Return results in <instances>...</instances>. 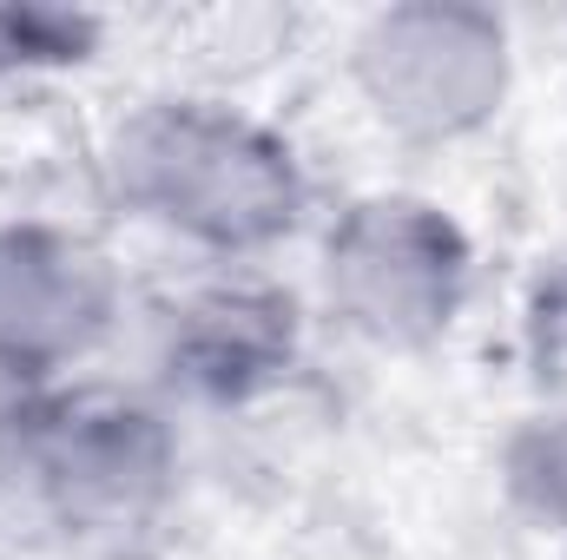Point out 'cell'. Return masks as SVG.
Returning <instances> with one entry per match:
<instances>
[{
  "label": "cell",
  "mask_w": 567,
  "mask_h": 560,
  "mask_svg": "<svg viewBox=\"0 0 567 560\" xmlns=\"http://www.w3.org/2000/svg\"><path fill=\"white\" fill-rule=\"evenodd\" d=\"M561 560H567V554H561Z\"/></svg>",
  "instance_id": "30bf717a"
},
{
  "label": "cell",
  "mask_w": 567,
  "mask_h": 560,
  "mask_svg": "<svg viewBox=\"0 0 567 560\" xmlns=\"http://www.w3.org/2000/svg\"><path fill=\"white\" fill-rule=\"evenodd\" d=\"M528 376L548 396V409H567V271L542 278L528 303Z\"/></svg>",
  "instance_id": "9c48e42d"
},
{
  "label": "cell",
  "mask_w": 567,
  "mask_h": 560,
  "mask_svg": "<svg viewBox=\"0 0 567 560\" xmlns=\"http://www.w3.org/2000/svg\"><path fill=\"white\" fill-rule=\"evenodd\" d=\"M100 165L126 218L205 251L212 265H258L310 218L297 145L231 100H145L113 126Z\"/></svg>",
  "instance_id": "6da1fadb"
},
{
  "label": "cell",
  "mask_w": 567,
  "mask_h": 560,
  "mask_svg": "<svg viewBox=\"0 0 567 560\" xmlns=\"http://www.w3.org/2000/svg\"><path fill=\"white\" fill-rule=\"evenodd\" d=\"M502 481L528 521L567 541V409H542L502 442Z\"/></svg>",
  "instance_id": "52a82bcc"
},
{
  "label": "cell",
  "mask_w": 567,
  "mask_h": 560,
  "mask_svg": "<svg viewBox=\"0 0 567 560\" xmlns=\"http://www.w3.org/2000/svg\"><path fill=\"white\" fill-rule=\"evenodd\" d=\"M172 416L106 383H60L13 403V488L80 548H133L178 501Z\"/></svg>",
  "instance_id": "7a4b0ae2"
},
{
  "label": "cell",
  "mask_w": 567,
  "mask_h": 560,
  "mask_svg": "<svg viewBox=\"0 0 567 560\" xmlns=\"http://www.w3.org/2000/svg\"><path fill=\"white\" fill-rule=\"evenodd\" d=\"M303 356L297 297L251 265H225L218 278L185 283L152 323L158 390L198 409H245L290 383Z\"/></svg>",
  "instance_id": "8992f818"
},
{
  "label": "cell",
  "mask_w": 567,
  "mask_h": 560,
  "mask_svg": "<svg viewBox=\"0 0 567 560\" xmlns=\"http://www.w3.org/2000/svg\"><path fill=\"white\" fill-rule=\"evenodd\" d=\"M323 310L370 350H435L475 290L468 231L423 191H363L323 225Z\"/></svg>",
  "instance_id": "3957f363"
},
{
  "label": "cell",
  "mask_w": 567,
  "mask_h": 560,
  "mask_svg": "<svg viewBox=\"0 0 567 560\" xmlns=\"http://www.w3.org/2000/svg\"><path fill=\"white\" fill-rule=\"evenodd\" d=\"M100 46V20L73 7H0V86L33 73L86 66Z\"/></svg>",
  "instance_id": "ba28073f"
},
{
  "label": "cell",
  "mask_w": 567,
  "mask_h": 560,
  "mask_svg": "<svg viewBox=\"0 0 567 560\" xmlns=\"http://www.w3.org/2000/svg\"><path fill=\"white\" fill-rule=\"evenodd\" d=\"M120 317L126 283L100 238L53 218L0 225V383L20 396L60 390L113 343Z\"/></svg>",
  "instance_id": "5b68a950"
},
{
  "label": "cell",
  "mask_w": 567,
  "mask_h": 560,
  "mask_svg": "<svg viewBox=\"0 0 567 560\" xmlns=\"http://www.w3.org/2000/svg\"><path fill=\"white\" fill-rule=\"evenodd\" d=\"M350 86L403 145H462L488 133L515 86L508 20L455 0H403L357 27Z\"/></svg>",
  "instance_id": "277c9868"
}]
</instances>
